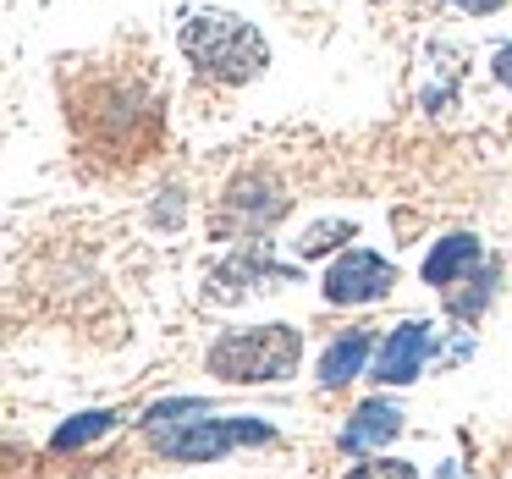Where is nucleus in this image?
Here are the masks:
<instances>
[{"instance_id": "9d476101", "label": "nucleus", "mask_w": 512, "mask_h": 479, "mask_svg": "<svg viewBox=\"0 0 512 479\" xmlns=\"http://www.w3.org/2000/svg\"><path fill=\"white\" fill-rule=\"evenodd\" d=\"M347 479H419V468L397 463V457H375V463H358Z\"/></svg>"}, {"instance_id": "423d86ee", "label": "nucleus", "mask_w": 512, "mask_h": 479, "mask_svg": "<svg viewBox=\"0 0 512 479\" xmlns=\"http://www.w3.org/2000/svg\"><path fill=\"white\" fill-rule=\"evenodd\" d=\"M397 430H402V413L391 408V402H364V408L347 419L342 446L347 452H380V441H391Z\"/></svg>"}, {"instance_id": "0eeeda50", "label": "nucleus", "mask_w": 512, "mask_h": 479, "mask_svg": "<svg viewBox=\"0 0 512 479\" xmlns=\"http://www.w3.org/2000/svg\"><path fill=\"white\" fill-rule=\"evenodd\" d=\"M369 347H375V336L358 325V331H347L342 342H331L325 347V358H320V380L325 386H347V380L364 369V358H369Z\"/></svg>"}, {"instance_id": "ddd939ff", "label": "nucleus", "mask_w": 512, "mask_h": 479, "mask_svg": "<svg viewBox=\"0 0 512 479\" xmlns=\"http://www.w3.org/2000/svg\"><path fill=\"white\" fill-rule=\"evenodd\" d=\"M496 78L512 89V45H501V50H496Z\"/></svg>"}, {"instance_id": "f8f14e48", "label": "nucleus", "mask_w": 512, "mask_h": 479, "mask_svg": "<svg viewBox=\"0 0 512 479\" xmlns=\"http://www.w3.org/2000/svg\"><path fill=\"white\" fill-rule=\"evenodd\" d=\"M452 6H463L468 17H485V12H501L507 0H452Z\"/></svg>"}, {"instance_id": "1a4fd4ad", "label": "nucleus", "mask_w": 512, "mask_h": 479, "mask_svg": "<svg viewBox=\"0 0 512 479\" xmlns=\"http://www.w3.org/2000/svg\"><path fill=\"white\" fill-rule=\"evenodd\" d=\"M116 419H122V413H111V408H100V413H78L72 424H61V430L50 435V446H56V452H72V446H83V441H94V435L116 430Z\"/></svg>"}, {"instance_id": "f03ea898", "label": "nucleus", "mask_w": 512, "mask_h": 479, "mask_svg": "<svg viewBox=\"0 0 512 479\" xmlns=\"http://www.w3.org/2000/svg\"><path fill=\"white\" fill-rule=\"evenodd\" d=\"M303 353V336L292 331V325H259V331H232L221 336V342L210 347V369L226 380H281L292 375V364H298Z\"/></svg>"}, {"instance_id": "6e6552de", "label": "nucleus", "mask_w": 512, "mask_h": 479, "mask_svg": "<svg viewBox=\"0 0 512 479\" xmlns=\"http://www.w3.org/2000/svg\"><path fill=\"white\" fill-rule=\"evenodd\" d=\"M474 259H479V237L457 232V237H446V243H435V254L424 259V281H430V287H452Z\"/></svg>"}, {"instance_id": "7ed1b4c3", "label": "nucleus", "mask_w": 512, "mask_h": 479, "mask_svg": "<svg viewBox=\"0 0 512 479\" xmlns=\"http://www.w3.org/2000/svg\"><path fill=\"white\" fill-rule=\"evenodd\" d=\"M155 441L177 463H210V457L232 452V446L270 441V424H259V419H188L182 430H155Z\"/></svg>"}, {"instance_id": "9b49d317", "label": "nucleus", "mask_w": 512, "mask_h": 479, "mask_svg": "<svg viewBox=\"0 0 512 479\" xmlns=\"http://www.w3.org/2000/svg\"><path fill=\"white\" fill-rule=\"evenodd\" d=\"M331 237H353V221H336V226H314L309 237H303V254H325V248H331Z\"/></svg>"}, {"instance_id": "f257e3e1", "label": "nucleus", "mask_w": 512, "mask_h": 479, "mask_svg": "<svg viewBox=\"0 0 512 479\" xmlns=\"http://www.w3.org/2000/svg\"><path fill=\"white\" fill-rule=\"evenodd\" d=\"M182 50L199 61V72L221 83H248L265 72V39L232 12H199L182 23Z\"/></svg>"}, {"instance_id": "20e7f679", "label": "nucleus", "mask_w": 512, "mask_h": 479, "mask_svg": "<svg viewBox=\"0 0 512 479\" xmlns=\"http://www.w3.org/2000/svg\"><path fill=\"white\" fill-rule=\"evenodd\" d=\"M391 281H397V270L386 265L380 254H342L331 270H325V298L331 303H375L391 292Z\"/></svg>"}, {"instance_id": "39448f33", "label": "nucleus", "mask_w": 512, "mask_h": 479, "mask_svg": "<svg viewBox=\"0 0 512 479\" xmlns=\"http://www.w3.org/2000/svg\"><path fill=\"white\" fill-rule=\"evenodd\" d=\"M424 358H430V325L408 320L380 342V358H375V380L386 386H408L413 375H424Z\"/></svg>"}]
</instances>
